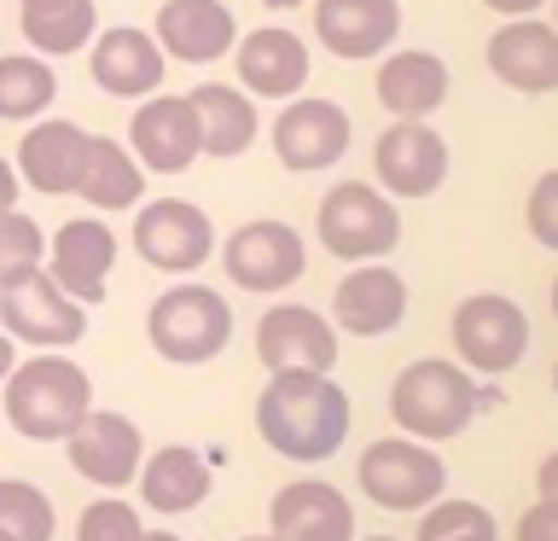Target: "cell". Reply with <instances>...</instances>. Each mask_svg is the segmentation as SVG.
I'll list each match as a JSON object with an SVG mask.
<instances>
[{"instance_id": "44dd1931", "label": "cell", "mask_w": 558, "mask_h": 541, "mask_svg": "<svg viewBox=\"0 0 558 541\" xmlns=\"http://www.w3.org/2000/svg\"><path fill=\"white\" fill-rule=\"evenodd\" d=\"M233 64H239L244 94H262V99H291V94H303V82H308V47L279 24L239 35Z\"/></svg>"}, {"instance_id": "d6986e66", "label": "cell", "mask_w": 558, "mask_h": 541, "mask_svg": "<svg viewBox=\"0 0 558 541\" xmlns=\"http://www.w3.org/2000/svg\"><path fill=\"white\" fill-rule=\"evenodd\" d=\"M111 262H117V233L94 216H76V221H64L59 233H52V262H41V268L59 279L82 309H99Z\"/></svg>"}, {"instance_id": "bcb514c9", "label": "cell", "mask_w": 558, "mask_h": 541, "mask_svg": "<svg viewBox=\"0 0 558 541\" xmlns=\"http://www.w3.org/2000/svg\"><path fill=\"white\" fill-rule=\"evenodd\" d=\"M244 541H274V536H244Z\"/></svg>"}, {"instance_id": "3957f363", "label": "cell", "mask_w": 558, "mask_h": 541, "mask_svg": "<svg viewBox=\"0 0 558 541\" xmlns=\"http://www.w3.org/2000/svg\"><path fill=\"white\" fill-rule=\"evenodd\" d=\"M390 413H396L401 436H413V443H448L477 413L471 373L460 361H442V356L401 366V378L390 384Z\"/></svg>"}, {"instance_id": "484cf974", "label": "cell", "mask_w": 558, "mask_h": 541, "mask_svg": "<svg viewBox=\"0 0 558 541\" xmlns=\"http://www.w3.org/2000/svg\"><path fill=\"white\" fill-rule=\"evenodd\" d=\"M204 495H209V460L198 448L169 443L140 466V501L151 513H192V506H204Z\"/></svg>"}, {"instance_id": "5b68a950", "label": "cell", "mask_w": 558, "mask_h": 541, "mask_svg": "<svg viewBox=\"0 0 558 541\" xmlns=\"http://www.w3.org/2000/svg\"><path fill=\"white\" fill-rule=\"evenodd\" d=\"M355 478H361V495L384 506V513H425L430 501H442L448 466H442V454L413 443V436H378L361 454Z\"/></svg>"}, {"instance_id": "2e32d148", "label": "cell", "mask_w": 558, "mask_h": 541, "mask_svg": "<svg viewBox=\"0 0 558 541\" xmlns=\"http://www.w3.org/2000/svg\"><path fill=\"white\" fill-rule=\"evenodd\" d=\"M343 152H349V117H343V105H331V99H291L286 111L274 117V157L291 175L331 169Z\"/></svg>"}, {"instance_id": "8d00e7d4", "label": "cell", "mask_w": 558, "mask_h": 541, "mask_svg": "<svg viewBox=\"0 0 558 541\" xmlns=\"http://www.w3.org/2000/svg\"><path fill=\"white\" fill-rule=\"evenodd\" d=\"M535 489H541V501H558V448L541 460V471H535Z\"/></svg>"}, {"instance_id": "f546056e", "label": "cell", "mask_w": 558, "mask_h": 541, "mask_svg": "<svg viewBox=\"0 0 558 541\" xmlns=\"http://www.w3.org/2000/svg\"><path fill=\"white\" fill-rule=\"evenodd\" d=\"M52 99H59V76H52L47 59H35V52H12V59H0V117H7V122L41 117Z\"/></svg>"}, {"instance_id": "8992f818", "label": "cell", "mask_w": 558, "mask_h": 541, "mask_svg": "<svg viewBox=\"0 0 558 541\" xmlns=\"http://www.w3.org/2000/svg\"><path fill=\"white\" fill-rule=\"evenodd\" d=\"M448 338H453V356H460L465 373L500 378L530 356V314L500 291H477V297H465V303L453 309Z\"/></svg>"}, {"instance_id": "f6af8a7d", "label": "cell", "mask_w": 558, "mask_h": 541, "mask_svg": "<svg viewBox=\"0 0 558 541\" xmlns=\"http://www.w3.org/2000/svg\"><path fill=\"white\" fill-rule=\"evenodd\" d=\"M24 7H52V0H24Z\"/></svg>"}, {"instance_id": "c3c4849f", "label": "cell", "mask_w": 558, "mask_h": 541, "mask_svg": "<svg viewBox=\"0 0 558 541\" xmlns=\"http://www.w3.org/2000/svg\"><path fill=\"white\" fill-rule=\"evenodd\" d=\"M553 29H558V7H553Z\"/></svg>"}, {"instance_id": "4dcf8cb0", "label": "cell", "mask_w": 558, "mask_h": 541, "mask_svg": "<svg viewBox=\"0 0 558 541\" xmlns=\"http://www.w3.org/2000/svg\"><path fill=\"white\" fill-rule=\"evenodd\" d=\"M59 518H52L47 489H35L29 478H0V536L7 541H52Z\"/></svg>"}, {"instance_id": "836d02e7", "label": "cell", "mask_w": 558, "mask_h": 541, "mask_svg": "<svg viewBox=\"0 0 558 541\" xmlns=\"http://www.w3.org/2000/svg\"><path fill=\"white\" fill-rule=\"evenodd\" d=\"M140 536H146L140 530V513L129 501H117V495L87 501L82 518H76V541H140Z\"/></svg>"}, {"instance_id": "681fc988", "label": "cell", "mask_w": 558, "mask_h": 541, "mask_svg": "<svg viewBox=\"0 0 558 541\" xmlns=\"http://www.w3.org/2000/svg\"><path fill=\"white\" fill-rule=\"evenodd\" d=\"M0 541H7V536H0Z\"/></svg>"}, {"instance_id": "277c9868", "label": "cell", "mask_w": 558, "mask_h": 541, "mask_svg": "<svg viewBox=\"0 0 558 541\" xmlns=\"http://www.w3.org/2000/svg\"><path fill=\"white\" fill-rule=\"evenodd\" d=\"M146 338L163 361L174 366H198L216 361L227 338H233V309H227L221 291L209 286H169L146 314Z\"/></svg>"}, {"instance_id": "d590c367", "label": "cell", "mask_w": 558, "mask_h": 541, "mask_svg": "<svg viewBox=\"0 0 558 541\" xmlns=\"http://www.w3.org/2000/svg\"><path fill=\"white\" fill-rule=\"evenodd\" d=\"M518 541H558V501H535L518 518Z\"/></svg>"}, {"instance_id": "5bb4252c", "label": "cell", "mask_w": 558, "mask_h": 541, "mask_svg": "<svg viewBox=\"0 0 558 541\" xmlns=\"http://www.w3.org/2000/svg\"><path fill=\"white\" fill-rule=\"evenodd\" d=\"M140 425L111 408H87V419L64 436V454L76 466V478L99 483V489H129L140 478Z\"/></svg>"}, {"instance_id": "ee69618b", "label": "cell", "mask_w": 558, "mask_h": 541, "mask_svg": "<svg viewBox=\"0 0 558 541\" xmlns=\"http://www.w3.org/2000/svg\"><path fill=\"white\" fill-rule=\"evenodd\" d=\"M366 541H401V536H366Z\"/></svg>"}, {"instance_id": "7a4b0ae2", "label": "cell", "mask_w": 558, "mask_h": 541, "mask_svg": "<svg viewBox=\"0 0 558 541\" xmlns=\"http://www.w3.org/2000/svg\"><path fill=\"white\" fill-rule=\"evenodd\" d=\"M94 408V384L70 356H29L7 373V419L29 443H64Z\"/></svg>"}, {"instance_id": "83f0119b", "label": "cell", "mask_w": 558, "mask_h": 541, "mask_svg": "<svg viewBox=\"0 0 558 541\" xmlns=\"http://www.w3.org/2000/svg\"><path fill=\"white\" fill-rule=\"evenodd\" d=\"M140 192H146V169L134 164V152L105 134H87V164H82L76 199H87L94 209H134Z\"/></svg>"}, {"instance_id": "7402d4cb", "label": "cell", "mask_w": 558, "mask_h": 541, "mask_svg": "<svg viewBox=\"0 0 558 541\" xmlns=\"http://www.w3.org/2000/svg\"><path fill=\"white\" fill-rule=\"evenodd\" d=\"M401 7L396 0H314V35L338 59H373L396 41Z\"/></svg>"}, {"instance_id": "ba28073f", "label": "cell", "mask_w": 558, "mask_h": 541, "mask_svg": "<svg viewBox=\"0 0 558 541\" xmlns=\"http://www.w3.org/2000/svg\"><path fill=\"white\" fill-rule=\"evenodd\" d=\"M0 332L12 344H35V349H70L87 332V309L70 297L47 268H35L12 286H0Z\"/></svg>"}, {"instance_id": "74e56055", "label": "cell", "mask_w": 558, "mask_h": 541, "mask_svg": "<svg viewBox=\"0 0 558 541\" xmlns=\"http://www.w3.org/2000/svg\"><path fill=\"white\" fill-rule=\"evenodd\" d=\"M483 7H495L500 17H535V7H547V0H483Z\"/></svg>"}, {"instance_id": "b9f144b4", "label": "cell", "mask_w": 558, "mask_h": 541, "mask_svg": "<svg viewBox=\"0 0 558 541\" xmlns=\"http://www.w3.org/2000/svg\"><path fill=\"white\" fill-rule=\"evenodd\" d=\"M140 541H181V536H174V530H146Z\"/></svg>"}, {"instance_id": "30bf717a", "label": "cell", "mask_w": 558, "mask_h": 541, "mask_svg": "<svg viewBox=\"0 0 558 541\" xmlns=\"http://www.w3.org/2000/svg\"><path fill=\"white\" fill-rule=\"evenodd\" d=\"M221 268L239 291L268 297V291H286L303 279L308 251H303V239H296V227H286V221H244V227H233V239L221 244Z\"/></svg>"}, {"instance_id": "6da1fadb", "label": "cell", "mask_w": 558, "mask_h": 541, "mask_svg": "<svg viewBox=\"0 0 558 541\" xmlns=\"http://www.w3.org/2000/svg\"><path fill=\"white\" fill-rule=\"evenodd\" d=\"M256 431L274 454L296 466H320L349 436V390L331 373H268L256 396Z\"/></svg>"}, {"instance_id": "cb8c5ba5", "label": "cell", "mask_w": 558, "mask_h": 541, "mask_svg": "<svg viewBox=\"0 0 558 541\" xmlns=\"http://www.w3.org/2000/svg\"><path fill=\"white\" fill-rule=\"evenodd\" d=\"M94 87H105V94L117 99H140V94H157L163 87V47L151 41L146 29L122 24V29H105L94 41Z\"/></svg>"}, {"instance_id": "f35d334b", "label": "cell", "mask_w": 558, "mask_h": 541, "mask_svg": "<svg viewBox=\"0 0 558 541\" xmlns=\"http://www.w3.org/2000/svg\"><path fill=\"white\" fill-rule=\"evenodd\" d=\"M12 204H17V169L0 157V209H12Z\"/></svg>"}, {"instance_id": "ffe728a7", "label": "cell", "mask_w": 558, "mask_h": 541, "mask_svg": "<svg viewBox=\"0 0 558 541\" xmlns=\"http://www.w3.org/2000/svg\"><path fill=\"white\" fill-rule=\"evenodd\" d=\"M157 47L163 59H181V64H209V59H227L239 41V24L221 0H163L157 12Z\"/></svg>"}, {"instance_id": "1f68e13d", "label": "cell", "mask_w": 558, "mask_h": 541, "mask_svg": "<svg viewBox=\"0 0 558 541\" xmlns=\"http://www.w3.org/2000/svg\"><path fill=\"white\" fill-rule=\"evenodd\" d=\"M413 541H500V524L477 501H430Z\"/></svg>"}, {"instance_id": "8fae6325", "label": "cell", "mask_w": 558, "mask_h": 541, "mask_svg": "<svg viewBox=\"0 0 558 541\" xmlns=\"http://www.w3.org/2000/svg\"><path fill=\"white\" fill-rule=\"evenodd\" d=\"M373 169H378V187L396 192V199H430L448 181V140L430 122L396 117L373 146Z\"/></svg>"}, {"instance_id": "f1b7e54d", "label": "cell", "mask_w": 558, "mask_h": 541, "mask_svg": "<svg viewBox=\"0 0 558 541\" xmlns=\"http://www.w3.org/2000/svg\"><path fill=\"white\" fill-rule=\"evenodd\" d=\"M94 24H99V7L94 0H52V7H24V41L47 59L59 52H82L94 41Z\"/></svg>"}, {"instance_id": "603a6c76", "label": "cell", "mask_w": 558, "mask_h": 541, "mask_svg": "<svg viewBox=\"0 0 558 541\" xmlns=\"http://www.w3.org/2000/svg\"><path fill=\"white\" fill-rule=\"evenodd\" d=\"M82 164H87V134L76 122L52 117V122H35V129L17 140V175L47 192V199H64V192L82 187Z\"/></svg>"}, {"instance_id": "4fadbf2b", "label": "cell", "mask_w": 558, "mask_h": 541, "mask_svg": "<svg viewBox=\"0 0 558 541\" xmlns=\"http://www.w3.org/2000/svg\"><path fill=\"white\" fill-rule=\"evenodd\" d=\"M129 146L134 164L151 175H181L204 157V134H198V111L186 94H157L134 111L129 122Z\"/></svg>"}, {"instance_id": "d4e9b609", "label": "cell", "mask_w": 558, "mask_h": 541, "mask_svg": "<svg viewBox=\"0 0 558 541\" xmlns=\"http://www.w3.org/2000/svg\"><path fill=\"white\" fill-rule=\"evenodd\" d=\"M448 99V64L436 52H390L378 64V105L390 117H408V122H425L436 105Z\"/></svg>"}, {"instance_id": "e0dca14e", "label": "cell", "mask_w": 558, "mask_h": 541, "mask_svg": "<svg viewBox=\"0 0 558 541\" xmlns=\"http://www.w3.org/2000/svg\"><path fill=\"white\" fill-rule=\"evenodd\" d=\"M274 541H355V506L326 478H296L268 506Z\"/></svg>"}, {"instance_id": "9c48e42d", "label": "cell", "mask_w": 558, "mask_h": 541, "mask_svg": "<svg viewBox=\"0 0 558 541\" xmlns=\"http://www.w3.org/2000/svg\"><path fill=\"white\" fill-rule=\"evenodd\" d=\"M134 251L157 274H192L216 256V227L186 199H151L134 216Z\"/></svg>"}, {"instance_id": "d6a6232c", "label": "cell", "mask_w": 558, "mask_h": 541, "mask_svg": "<svg viewBox=\"0 0 558 541\" xmlns=\"http://www.w3.org/2000/svg\"><path fill=\"white\" fill-rule=\"evenodd\" d=\"M47 262V239L41 227L29 216H17V209H0V286H12V279L35 274Z\"/></svg>"}, {"instance_id": "4316f807", "label": "cell", "mask_w": 558, "mask_h": 541, "mask_svg": "<svg viewBox=\"0 0 558 541\" xmlns=\"http://www.w3.org/2000/svg\"><path fill=\"white\" fill-rule=\"evenodd\" d=\"M192 111H198L204 157H239L256 140V99H244L233 82H198L192 87Z\"/></svg>"}, {"instance_id": "7dc6e473", "label": "cell", "mask_w": 558, "mask_h": 541, "mask_svg": "<svg viewBox=\"0 0 558 541\" xmlns=\"http://www.w3.org/2000/svg\"><path fill=\"white\" fill-rule=\"evenodd\" d=\"M553 390H558V366H553Z\"/></svg>"}, {"instance_id": "60d3db41", "label": "cell", "mask_w": 558, "mask_h": 541, "mask_svg": "<svg viewBox=\"0 0 558 541\" xmlns=\"http://www.w3.org/2000/svg\"><path fill=\"white\" fill-rule=\"evenodd\" d=\"M262 7H274V12H291V7H308V0H262Z\"/></svg>"}, {"instance_id": "7bdbcfd3", "label": "cell", "mask_w": 558, "mask_h": 541, "mask_svg": "<svg viewBox=\"0 0 558 541\" xmlns=\"http://www.w3.org/2000/svg\"><path fill=\"white\" fill-rule=\"evenodd\" d=\"M553 321H558V279H553Z\"/></svg>"}, {"instance_id": "ab89813d", "label": "cell", "mask_w": 558, "mask_h": 541, "mask_svg": "<svg viewBox=\"0 0 558 541\" xmlns=\"http://www.w3.org/2000/svg\"><path fill=\"white\" fill-rule=\"evenodd\" d=\"M17 366V344L7 338V332H0V384H7V373Z\"/></svg>"}, {"instance_id": "ac0fdd59", "label": "cell", "mask_w": 558, "mask_h": 541, "mask_svg": "<svg viewBox=\"0 0 558 541\" xmlns=\"http://www.w3.org/2000/svg\"><path fill=\"white\" fill-rule=\"evenodd\" d=\"M488 70L512 94H558V29L541 17H506L488 35Z\"/></svg>"}, {"instance_id": "7c38bea8", "label": "cell", "mask_w": 558, "mask_h": 541, "mask_svg": "<svg viewBox=\"0 0 558 541\" xmlns=\"http://www.w3.org/2000/svg\"><path fill=\"white\" fill-rule=\"evenodd\" d=\"M256 356L268 373H331L338 366V326L326 321L320 309H303V303H279L256 321Z\"/></svg>"}, {"instance_id": "e575fe53", "label": "cell", "mask_w": 558, "mask_h": 541, "mask_svg": "<svg viewBox=\"0 0 558 541\" xmlns=\"http://www.w3.org/2000/svg\"><path fill=\"white\" fill-rule=\"evenodd\" d=\"M523 216H530V233H535L541 244H547V251H558V169L535 181L530 209H523Z\"/></svg>"}, {"instance_id": "9a60e30c", "label": "cell", "mask_w": 558, "mask_h": 541, "mask_svg": "<svg viewBox=\"0 0 558 541\" xmlns=\"http://www.w3.org/2000/svg\"><path fill=\"white\" fill-rule=\"evenodd\" d=\"M408 321V279L384 262H355L331 291V326L355 338H384Z\"/></svg>"}, {"instance_id": "52a82bcc", "label": "cell", "mask_w": 558, "mask_h": 541, "mask_svg": "<svg viewBox=\"0 0 558 541\" xmlns=\"http://www.w3.org/2000/svg\"><path fill=\"white\" fill-rule=\"evenodd\" d=\"M314 227H320V244L338 262H378L401 244V216H396L390 192H378L366 181L331 187Z\"/></svg>"}]
</instances>
